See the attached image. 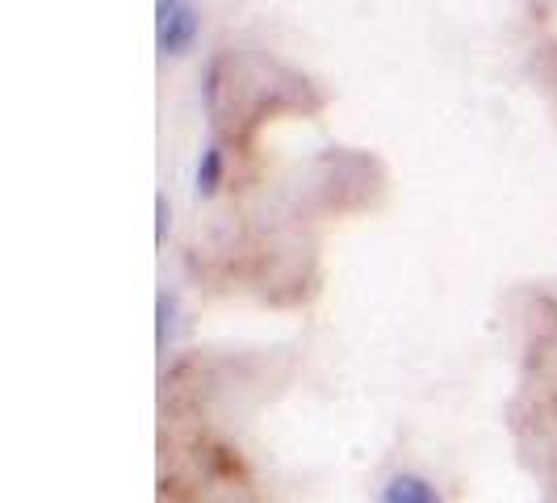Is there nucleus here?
<instances>
[{
	"label": "nucleus",
	"mask_w": 557,
	"mask_h": 503,
	"mask_svg": "<svg viewBox=\"0 0 557 503\" xmlns=\"http://www.w3.org/2000/svg\"><path fill=\"white\" fill-rule=\"evenodd\" d=\"M156 38L164 56L189 51L197 38V9L194 0H156Z\"/></svg>",
	"instance_id": "obj_1"
},
{
	"label": "nucleus",
	"mask_w": 557,
	"mask_h": 503,
	"mask_svg": "<svg viewBox=\"0 0 557 503\" xmlns=\"http://www.w3.org/2000/svg\"><path fill=\"white\" fill-rule=\"evenodd\" d=\"M382 503H445V500L436 495V487H432L428 478L394 475L391 482H386V495H382Z\"/></svg>",
	"instance_id": "obj_2"
},
{
	"label": "nucleus",
	"mask_w": 557,
	"mask_h": 503,
	"mask_svg": "<svg viewBox=\"0 0 557 503\" xmlns=\"http://www.w3.org/2000/svg\"><path fill=\"white\" fill-rule=\"evenodd\" d=\"M219 172H223V151L219 147H206L201 151V164H197V189L201 194H214L219 189Z\"/></svg>",
	"instance_id": "obj_3"
}]
</instances>
